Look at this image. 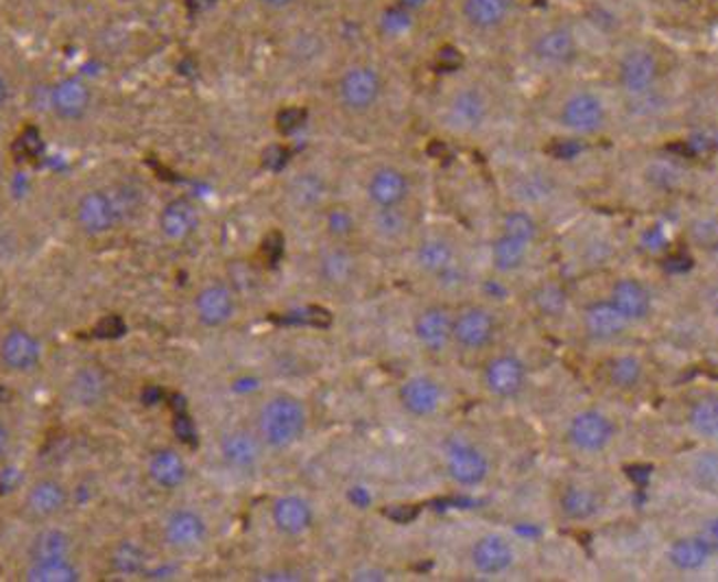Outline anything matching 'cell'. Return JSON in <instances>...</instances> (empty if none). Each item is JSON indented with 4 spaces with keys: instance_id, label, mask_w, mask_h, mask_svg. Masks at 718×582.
<instances>
[{
    "instance_id": "6da1fadb",
    "label": "cell",
    "mask_w": 718,
    "mask_h": 582,
    "mask_svg": "<svg viewBox=\"0 0 718 582\" xmlns=\"http://www.w3.org/2000/svg\"><path fill=\"white\" fill-rule=\"evenodd\" d=\"M138 205L140 194L131 186L97 188L77 201L75 220L88 236H103L127 220Z\"/></svg>"
},
{
    "instance_id": "7a4b0ae2",
    "label": "cell",
    "mask_w": 718,
    "mask_h": 582,
    "mask_svg": "<svg viewBox=\"0 0 718 582\" xmlns=\"http://www.w3.org/2000/svg\"><path fill=\"white\" fill-rule=\"evenodd\" d=\"M307 430V410L291 395L271 397L258 414V434L269 448L285 450L302 439Z\"/></svg>"
},
{
    "instance_id": "3957f363",
    "label": "cell",
    "mask_w": 718,
    "mask_h": 582,
    "mask_svg": "<svg viewBox=\"0 0 718 582\" xmlns=\"http://www.w3.org/2000/svg\"><path fill=\"white\" fill-rule=\"evenodd\" d=\"M383 95V77L376 68L358 64L343 73L339 82V98L350 111H367L372 109Z\"/></svg>"
},
{
    "instance_id": "277c9868",
    "label": "cell",
    "mask_w": 718,
    "mask_h": 582,
    "mask_svg": "<svg viewBox=\"0 0 718 582\" xmlns=\"http://www.w3.org/2000/svg\"><path fill=\"white\" fill-rule=\"evenodd\" d=\"M660 79V62L649 48L629 51L618 66V82L631 97L649 95Z\"/></svg>"
},
{
    "instance_id": "5b68a950",
    "label": "cell",
    "mask_w": 718,
    "mask_h": 582,
    "mask_svg": "<svg viewBox=\"0 0 718 582\" xmlns=\"http://www.w3.org/2000/svg\"><path fill=\"white\" fill-rule=\"evenodd\" d=\"M614 423L599 410H581L568 425L570 443L588 454L603 452L614 439Z\"/></svg>"
},
{
    "instance_id": "8992f818",
    "label": "cell",
    "mask_w": 718,
    "mask_h": 582,
    "mask_svg": "<svg viewBox=\"0 0 718 582\" xmlns=\"http://www.w3.org/2000/svg\"><path fill=\"white\" fill-rule=\"evenodd\" d=\"M446 470L454 483L476 486L490 474L487 456L465 441H450L446 445Z\"/></svg>"
},
{
    "instance_id": "52a82bcc",
    "label": "cell",
    "mask_w": 718,
    "mask_h": 582,
    "mask_svg": "<svg viewBox=\"0 0 718 582\" xmlns=\"http://www.w3.org/2000/svg\"><path fill=\"white\" fill-rule=\"evenodd\" d=\"M0 363L7 371L31 374L42 363V345L31 332L22 327H11L0 338Z\"/></svg>"
},
{
    "instance_id": "ba28073f",
    "label": "cell",
    "mask_w": 718,
    "mask_h": 582,
    "mask_svg": "<svg viewBox=\"0 0 718 582\" xmlns=\"http://www.w3.org/2000/svg\"><path fill=\"white\" fill-rule=\"evenodd\" d=\"M49 105L53 114L64 122H79L88 116L93 105V90L79 77H64L60 79L53 90Z\"/></svg>"
},
{
    "instance_id": "9c48e42d",
    "label": "cell",
    "mask_w": 718,
    "mask_h": 582,
    "mask_svg": "<svg viewBox=\"0 0 718 582\" xmlns=\"http://www.w3.org/2000/svg\"><path fill=\"white\" fill-rule=\"evenodd\" d=\"M561 122L575 133H594L606 122V105L592 93H577L564 103Z\"/></svg>"
},
{
    "instance_id": "30bf717a",
    "label": "cell",
    "mask_w": 718,
    "mask_h": 582,
    "mask_svg": "<svg viewBox=\"0 0 718 582\" xmlns=\"http://www.w3.org/2000/svg\"><path fill=\"white\" fill-rule=\"evenodd\" d=\"M494 316L485 308H468L452 321V338L465 349H483L494 338Z\"/></svg>"
},
{
    "instance_id": "8fae6325",
    "label": "cell",
    "mask_w": 718,
    "mask_h": 582,
    "mask_svg": "<svg viewBox=\"0 0 718 582\" xmlns=\"http://www.w3.org/2000/svg\"><path fill=\"white\" fill-rule=\"evenodd\" d=\"M487 114H490V105L485 95L476 88H463L450 100L446 120L452 129L470 133L476 131L487 120Z\"/></svg>"
},
{
    "instance_id": "7c38bea8",
    "label": "cell",
    "mask_w": 718,
    "mask_h": 582,
    "mask_svg": "<svg viewBox=\"0 0 718 582\" xmlns=\"http://www.w3.org/2000/svg\"><path fill=\"white\" fill-rule=\"evenodd\" d=\"M158 225H160V231L164 234V238H169L173 242H182V240H189L197 231L200 212L191 201L173 198L162 207V212L158 216Z\"/></svg>"
},
{
    "instance_id": "4fadbf2b",
    "label": "cell",
    "mask_w": 718,
    "mask_h": 582,
    "mask_svg": "<svg viewBox=\"0 0 718 582\" xmlns=\"http://www.w3.org/2000/svg\"><path fill=\"white\" fill-rule=\"evenodd\" d=\"M205 535H207V526L204 517L189 508L175 510L164 524V539L169 546L178 550H193L202 546Z\"/></svg>"
},
{
    "instance_id": "5bb4252c",
    "label": "cell",
    "mask_w": 718,
    "mask_h": 582,
    "mask_svg": "<svg viewBox=\"0 0 718 582\" xmlns=\"http://www.w3.org/2000/svg\"><path fill=\"white\" fill-rule=\"evenodd\" d=\"M485 385L496 397L512 399L526 385V367L512 354L499 356L485 369Z\"/></svg>"
},
{
    "instance_id": "9a60e30c",
    "label": "cell",
    "mask_w": 718,
    "mask_h": 582,
    "mask_svg": "<svg viewBox=\"0 0 718 582\" xmlns=\"http://www.w3.org/2000/svg\"><path fill=\"white\" fill-rule=\"evenodd\" d=\"M26 510L35 519H53L68 504V488L57 478H42L26 491Z\"/></svg>"
},
{
    "instance_id": "2e32d148",
    "label": "cell",
    "mask_w": 718,
    "mask_h": 582,
    "mask_svg": "<svg viewBox=\"0 0 718 582\" xmlns=\"http://www.w3.org/2000/svg\"><path fill=\"white\" fill-rule=\"evenodd\" d=\"M472 563L485 576H499L513 565L512 543L501 535H485L472 548Z\"/></svg>"
},
{
    "instance_id": "e0dca14e",
    "label": "cell",
    "mask_w": 718,
    "mask_h": 582,
    "mask_svg": "<svg viewBox=\"0 0 718 582\" xmlns=\"http://www.w3.org/2000/svg\"><path fill=\"white\" fill-rule=\"evenodd\" d=\"M409 180L403 171L385 166L374 171L367 182V196L376 207H396L403 205L409 196Z\"/></svg>"
},
{
    "instance_id": "ac0fdd59",
    "label": "cell",
    "mask_w": 718,
    "mask_h": 582,
    "mask_svg": "<svg viewBox=\"0 0 718 582\" xmlns=\"http://www.w3.org/2000/svg\"><path fill=\"white\" fill-rule=\"evenodd\" d=\"M533 51L546 66H568L577 57V40L568 29L553 26L535 40Z\"/></svg>"
},
{
    "instance_id": "d6986e66",
    "label": "cell",
    "mask_w": 718,
    "mask_h": 582,
    "mask_svg": "<svg viewBox=\"0 0 718 582\" xmlns=\"http://www.w3.org/2000/svg\"><path fill=\"white\" fill-rule=\"evenodd\" d=\"M260 439L247 430H232L221 439V456L232 470H254L260 463Z\"/></svg>"
},
{
    "instance_id": "ffe728a7",
    "label": "cell",
    "mask_w": 718,
    "mask_h": 582,
    "mask_svg": "<svg viewBox=\"0 0 718 582\" xmlns=\"http://www.w3.org/2000/svg\"><path fill=\"white\" fill-rule=\"evenodd\" d=\"M271 517H274L276 528L289 537H302L312 528V521H314V513H312L310 504L304 497H298V495L280 497L274 504Z\"/></svg>"
},
{
    "instance_id": "44dd1931",
    "label": "cell",
    "mask_w": 718,
    "mask_h": 582,
    "mask_svg": "<svg viewBox=\"0 0 718 582\" xmlns=\"http://www.w3.org/2000/svg\"><path fill=\"white\" fill-rule=\"evenodd\" d=\"M234 294L223 284H210L195 297V314L205 327H221L234 316Z\"/></svg>"
},
{
    "instance_id": "7402d4cb",
    "label": "cell",
    "mask_w": 718,
    "mask_h": 582,
    "mask_svg": "<svg viewBox=\"0 0 718 582\" xmlns=\"http://www.w3.org/2000/svg\"><path fill=\"white\" fill-rule=\"evenodd\" d=\"M415 336L428 352H443L452 338V319L441 308H428L415 319Z\"/></svg>"
},
{
    "instance_id": "603a6c76",
    "label": "cell",
    "mask_w": 718,
    "mask_h": 582,
    "mask_svg": "<svg viewBox=\"0 0 718 582\" xmlns=\"http://www.w3.org/2000/svg\"><path fill=\"white\" fill-rule=\"evenodd\" d=\"M400 401L409 414L424 419L437 412L441 403V388L435 380L417 376L407 380L400 388Z\"/></svg>"
},
{
    "instance_id": "cb8c5ba5",
    "label": "cell",
    "mask_w": 718,
    "mask_h": 582,
    "mask_svg": "<svg viewBox=\"0 0 718 582\" xmlns=\"http://www.w3.org/2000/svg\"><path fill=\"white\" fill-rule=\"evenodd\" d=\"M583 323H586L588 334L597 341H614L629 325V321L620 314V310L612 301L590 303L586 308Z\"/></svg>"
},
{
    "instance_id": "d4e9b609",
    "label": "cell",
    "mask_w": 718,
    "mask_h": 582,
    "mask_svg": "<svg viewBox=\"0 0 718 582\" xmlns=\"http://www.w3.org/2000/svg\"><path fill=\"white\" fill-rule=\"evenodd\" d=\"M615 308L620 310V314L633 323V321H642L649 316L651 312V292L640 284L637 280H618L612 289V299Z\"/></svg>"
},
{
    "instance_id": "484cf974",
    "label": "cell",
    "mask_w": 718,
    "mask_h": 582,
    "mask_svg": "<svg viewBox=\"0 0 718 582\" xmlns=\"http://www.w3.org/2000/svg\"><path fill=\"white\" fill-rule=\"evenodd\" d=\"M107 388V378L99 367H82L68 382V395L77 406L95 408L105 399Z\"/></svg>"
},
{
    "instance_id": "4316f807",
    "label": "cell",
    "mask_w": 718,
    "mask_h": 582,
    "mask_svg": "<svg viewBox=\"0 0 718 582\" xmlns=\"http://www.w3.org/2000/svg\"><path fill=\"white\" fill-rule=\"evenodd\" d=\"M149 476L151 481L162 488H178L184 485L189 478V465L182 459V454H178L175 450H158L151 459H149Z\"/></svg>"
},
{
    "instance_id": "83f0119b",
    "label": "cell",
    "mask_w": 718,
    "mask_h": 582,
    "mask_svg": "<svg viewBox=\"0 0 718 582\" xmlns=\"http://www.w3.org/2000/svg\"><path fill=\"white\" fill-rule=\"evenodd\" d=\"M712 552H715V548L701 535H697V537L677 539L671 546L668 559L682 572H697V570L706 568V563L710 561Z\"/></svg>"
},
{
    "instance_id": "f1b7e54d",
    "label": "cell",
    "mask_w": 718,
    "mask_h": 582,
    "mask_svg": "<svg viewBox=\"0 0 718 582\" xmlns=\"http://www.w3.org/2000/svg\"><path fill=\"white\" fill-rule=\"evenodd\" d=\"M512 11V0H463L465 20L483 31L501 26Z\"/></svg>"
},
{
    "instance_id": "f546056e",
    "label": "cell",
    "mask_w": 718,
    "mask_h": 582,
    "mask_svg": "<svg viewBox=\"0 0 718 582\" xmlns=\"http://www.w3.org/2000/svg\"><path fill=\"white\" fill-rule=\"evenodd\" d=\"M24 579L31 582H75L79 581V570L66 559H29Z\"/></svg>"
},
{
    "instance_id": "4dcf8cb0",
    "label": "cell",
    "mask_w": 718,
    "mask_h": 582,
    "mask_svg": "<svg viewBox=\"0 0 718 582\" xmlns=\"http://www.w3.org/2000/svg\"><path fill=\"white\" fill-rule=\"evenodd\" d=\"M319 276L330 287H345L356 276V260L345 249H330L319 260Z\"/></svg>"
},
{
    "instance_id": "1f68e13d",
    "label": "cell",
    "mask_w": 718,
    "mask_h": 582,
    "mask_svg": "<svg viewBox=\"0 0 718 582\" xmlns=\"http://www.w3.org/2000/svg\"><path fill=\"white\" fill-rule=\"evenodd\" d=\"M417 262L426 273H432L437 278H441L446 271L457 267L454 249L443 238H430V240L421 242V247L417 249Z\"/></svg>"
},
{
    "instance_id": "d6a6232c",
    "label": "cell",
    "mask_w": 718,
    "mask_h": 582,
    "mask_svg": "<svg viewBox=\"0 0 718 582\" xmlns=\"http://www.w3.org/2000/svg\"><path fill=\"white\" fill-rule=\"evenodd\" d=\"M73 552V539L60 528H44L29 546L31 559H66Z\"/></svg>"
},
{
    "instance_id": "836d02e7",
    "label": "cell",
    "mask_w": 718,
    "mask_h": 582,
    "mask_svg": "<svg viewBox=\"0 0 718 582\" xmlns=\"http://www.w3.org/2000/svg\"><path fill=\"white\" fill-rule=\"evenodd\" d=\"M601 502L599 495L586 486H568L561 493V510L575 521H583L597 515Z\"/></svg>"
},
{
    "instance_id": "e575fe53",
    "label": "cell",
    "mask_w": 718,
    "mask_h": 582,
    "mask_svg": "<svg viewBox=\"0 0 718 582\" xmlns=\"http://www.w3.org/2000/svg\"><path fill=\"white\" fill-rule=\"evenodd\" d=\"M325 193H328L325 182L317 173H302L289 186V196H291L293 205L300 209H312V207L321 205Z\"/></svg>"
},
{
    "instance_id": "d590c367",
    "label": "cell",
    "mask_w": 718,
    "mask_h": 582,
    "mask_svg": "<svg viewBox=\"0 0 718 582\" xmlns=\"http://www.w3.org/2000/svg\"><path fill=\"white\" fill-rule=\"evenodd\" d=\"M528 242H524L522 238H515L512 234H501L496 245H494V265L499 271H505V273H512V271H517L524 260H526V254H528Z\"/></svg>"
},
{
    "instance_id": "8d00e7d4",
    "label": "cell",
    "mask_w": 718,
    "mask_h": 582,
    "mask_svg": "<svg viewBox=\"0 0 718 582\" xmlns=\"http://www.w3.org/2000/svg\"><path fill=\"white\" fill-rule=\"evenodd\" d=\"M688 421L693 425V430L699 436L706 439H715L718 434V401L717 395H706L699 401H695V406L690 408Z\"/></svg>"
},
{
    "instance_id": "74e56055",
    "label": "cell",
    "mask_w": 718,
    "mask_h": 582,
    "mask_svg": "<svg viewBox=\"0 0 718 582\" xmlns=\"http://www.w3.org/2000/svg\"><path fill=\"white\" fill-rule=\"evenodd\" d=\"M642 376H644V367L635 356H615L614 360H610L608 378L620 390L637 387Z\"/></svg>"
},
{
    "instance_id": "f35d334b",
    "label": "cell",
    "mask_w": 718,
    "mask_h": 582,
    "mask_svg": "<svg viewBox=\"0 0 718 582\" xmlns=\"http://www.w3.org/2000/svg\"><path fill=\"white\" fill-rule=\"evenodd\" d=\"M374 229H376V234L381 238L396 240V238L407 234L409 216L405 214V209H400V205H396V207H378V212L374 216Z\"/></svg>"
},
{
    "instance_id": "ab89813d",
    "label": "cell",
    "mask_w": 718,
    "mask_h": 582,
    "mask_svg": "<svg viewBox=\"0 0 718 582\" xmlns=\"http://www.w3.org/2000/svg\"><path fill=\"white\" fill-rule=\"evenodd\" d=\"M111 568L125 576L140 574L144 568V552L131 541H120L111 552Z\"/></svg>"
},
{
    "instance_id": "60d3db41",
    "label": "cell",
    "mask_w": 718,
    "mask_h": 582,
    "mask_svg": "<svg viewBox=\"0 0 718 582\" xmlns=\"http://www.w3.org/2000/svg\"><path fill=\"white\" fill-rule=\"evenodd\" d=\"M503 231L512 234L515 238H522L528 245H533L535 238H537V223L526 212H512V214L505 216Z\"/></svg>"
},
{
    "instance_id": "b9f144b4",
    "label": "cell",
    "mask_w": 718,
    "mask_h": 582,
    "mask_svg": "<svg viewBox=\"0 0 718 582\" xmlns=\"http://www.w3.org/2000/svg\"><path fill=\"white\" fill-rule=\"evenodd\" d=\"M535 301H537L539 310L550 314V316H557V314H561L566 310V292L559 291L557 287L539 289Z\"/></svg>"
},
{
    "instance_id": "7bdbcfd3",
    "label": "cell",
    "mask_w": 718,
    "mask_h": 582,
    "mask_svg": "<svg viewBox=\"0 0 718 582\" xmlns=\"http://www.w3.org/2000/svg\"><path fill=\"white\" fill-rule=\"evenodd\" d=\"M695 476H697V483L701 486H706L708 491H715L718 483V461L715 456V452H706L697 465H695Z\"/></svg>"
},
{
    "instance_id": "ee69618b",
    "label": "cell",
    "mask_w": 718,
    "mask_h": 582,
    "mask_svg": "<svg viewBox=\"0 0 718 582\" xmlns=\"http://www.w3.org/2000/svg\"><path fill=\"white\" fill-rule=\"evenodd\" d=\"M410 26V11L403 9L400 4L396 9H389L383 18V29L389 35H403Z\"/></svg>"
},
{
    "instance_id": "f6af8a7d",
    "label": "cell",
    "mask_w": 718,
    "mask_h": 582,
    "mask_svg": "<svg viewBox=\"0 0 718 582\" xmlns=\"http://www.w3.org/2000/svg\"><path fill=\"white\" fill-rule=\"evenodd\" d=\"M328 229L332 236H347L354 229V218L347 209L336 207L328 214Z\"/></svg>"
},
{
    "instance_id": "bcb514c9",
    "label": "cell",
    "mask_w": 718,
    "mask_h": 582,
    "mask_svg": "<svg viewBox=\"0 0 718 582\" xmlns=\"http://www.w3.org/2000/svg\"><path fill=\"white\" fill-rule=\"evenodd\" d=\"M668 245V236L664 234V229L660 225H653L649 227L644 234H642V247L651 254H660L664 251Z\"/></svg>"
},
{
    "instance_id": "7dc6e473",
    "label": "cell",
    "mask_w": 718,
    "mask_h": 582,
    "mask_svg": "<svg viewBox=\"0 0 718 582\" xmlns=\"http://www.w3.org/2000/svg\"><path fill=\"white\" fill-rule=\"evenodd\" d=\"M260 579L262 581H302V574L291 572V570H278V572H267Z\"/></svg>"
},
{
    "instance_id": "c3c4849f",
    "label": "cell",
    "mask_w": 718,
    "mask_h": 582,
    "mask_svg": "<svg viewBox=\"0 0 718 582\" xmlns=\"http://www.w3.org/2000/svg\"><path fill=\"white\" fill-rule=\"evenodd\" d=\"M354 581H387L385 570H361L354 574Z\"/></svg>"
},
{
    "instance_id": "681fc988",
    "label": "cell",
    "mask_w": 718,
    "mask_h": 582,
    "mask_svg": "<svg viewBox=\"0 0 718 582\" xmlns=\"http://www.w3.org/2000/svg\"><path fill=\"white\" fill-rule=\"evenodd\" d=\"M9 450H11V432H9L7 423L0 421V461L9 454Z\"/></svg>"
},
{
    "instance_id": "f907efd6",
    "label": "cell",
    "mask_w": 718,
    "mask_h": 582,
    "mask_svg": "<svg viewBox=\"0 0 718 582\" xmlns=\"http://www.w3.org/2000/svg\"><path fill=\"white\" fill-rule=\"evenodd\" d=\"M7 100H9V84H7V79H4V75L0 73V111L4 109V105H7Z\"/></svg>"
},
{
    "instance_id": "816d5d0a",
    "label": "cell",
    "mask_w": 718,
    "mask_h": 582,
    "mask_svg": "<svg viewBox=\"0 0 718 582\" xmlns=\"http://www.w3.org/2000/svg\"><path fill=\"white\" fill-rule=\"evenodd\" d=\"M258 2H262V4L269 7V9H285V7L293 4L296 0H258Z\"/></svg>"
},
{
    "instance_id": "f5cc1de1",
    "label": "cell",
    "mask_w": 718,
    "mask_h": 582,
    "mask_svg": "<svg viewBox=\"0 0 718 582\" xmlns=\"http://www.w3.org/2000/svg\"><path fill=\"white\" fill-rule=\"evenodd\" d=\"M426 2H428V0H400V7L412 13L415 9H421Z\"/></svg>"
},
{
    "instance_id": "db71d44e",
    "label": "cell",
    "mask_w": 718,
    "mask_h": 582,
    "mask_svg": "<svg viewBox=\"0 0 718 582\" xmlns=\"http://www.w3.org/2000/svg\"><path fill=\"white\" fill-rule=\"evenodd\" d=\"M214 0H189V4L193 7V9H205V7H210Z\"/></svg>"
}]
</instances>
